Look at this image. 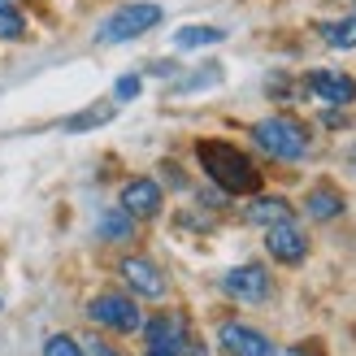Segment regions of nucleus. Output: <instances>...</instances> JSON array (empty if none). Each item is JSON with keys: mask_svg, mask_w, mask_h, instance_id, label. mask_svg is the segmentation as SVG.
<instances>
[{"mask_svg": "<svg viewBox=\"0 0 356 356\" xmlns=\"http://www.w3.org/2000/svg\"><path fill=\"white\" fill-rule=\"evenodd\" d=\"M195 152H200L204 174H209L222 191H230V195H257V191H261V174H257V165L248 161V152H239L235 144L204 139Z\"/></svg>", "mask_w": 356, "mask_h": 356, "instance_id": "1", "label": "nucleus"}, {"mask_svg": "<svg viewBox=\"0 0 356 356\" xmlns=\"http://www.w3.org/2000/svg\"><path fill=\"white\" fill-rule=\"evenodd\" d=\"M252 139L261 152L278 156V161H305L309 156V131L296 118H265L252 127Z\"/></svg>", "mask_w": 356, "mask_h": 356, "instance_id": "2", "label": "nucleus"}, {"mask_svg": "<svg viewBox=\"0 0 356 356\" xmlns=\"http://www.w3.org/2000/svg\"><path fill=\"white\" fill-rule=\"evenodd\" d=\"M87 317H92L96 326H104V330H118V334H135L139 326H144L139 305H135L131 296H122V291H104V296H96L92 305H87Z\"/></svg>", "mask_w": 356, "mask_h": 356, "instance_id": "3", "label": "nucleus"}, {"mask_svg": "<svg viewBox=\"0 0 356 356\" xmlns=\"http://www.w3.org/2000/svg\"><path fill=\"white\" fill-rule=\"evenodd\" d=\"M156 22H161V5H148V0H139V5H122L118 13H109V22L100 26V44L135 40V35L152 31Z\"/></svg>", "mask_w": 356, "mask_h": 356, "instance_id": "4", "label": "nucleus"}, {"mask_svg": "<svg viewBox=\"0 0 356 356\" xmlns=\"http://www.w3.org/2000/svg\"><path fill=\"white\" fill-rule=\"evenodd\" d=\"M144 334H148V348H152V352H170V356H204L200 348L187 339V326H183V317H178V313L152 317V322L144 326Z\"/></svg>", "mask_w": 356, "mask_h": 356, "instance_id": "5", "label": "nucleus"}, {"mask_svg": "<svg viewBox=\"0 0 356 356\" xmlns=\"http://www.w3.org/2000/svg\"><path fill=\"white\" fill-rule=\"evenodd\" d=\"M222 291L230 300H239V305H261L265 296H270V270L265 265H239V270H230L226 282H222Z\"/></svg>", "mask_w": 356, "mask_h": 356, "instance_id": "6", "label": "nucleus"}, {"mask_svg": "<svg viewBox=\"0 0 356 356\" xmlns=\"http://www.w3.org/2000/svg\"><path fill=\"white\" fill-rule=\"evenodd\" d=\"M218 348H222L226 356H278L274 343L265 339L261 330L243 326V322H222V330H218Z\"/></svg>", "mask_w": 356, "mask_h": 356, "instance_id": "7", "label": "nucleus"}, {"mask_svg": "<svg viewBox=\"0 0 356 356\" xmlns=\"http://www.w3.org/2000/svg\"><path fill=\"white\" fill-rule=\"evenodd\" d=\"M122 213L135 222H148L161 213V183L156 178H131L127 187H122Z\"/></svg>", "mask_w": 356, "mask_h": 356, "instance_id": "8", "label": "nucleus"}, {"mask_svg": "<svg viewBox=\"0 0 356 356\" xmlns=\"http://www.w3.org/2000/svg\"><path fill=\"white\" fill-rule=\"evenodd\" d=\"M265 248H270V257L282 261V265H300L309 257V239H305V230H300L296 222L270 226V230H265Z\"/></svg>", "mask_w": 356, "mask_h": 356, "instance_id": "9", "label": "nucleus"}, {"mask_svg": "<svg viewBox=\"0 0 356 356\" xmlns=\"http://www.w3.org/2000/svg\"><path fill=\"white\" fill-rule=\"evenodd\" d=\"M122 282H127L135 296H144V300H161L165 296V274L156 270L148 257H127L122 261Z\"/></svg>", "mask_w": 356, "mask_h": 356, "instance_id": "10", "label": "nucleus"}, {"mask_svg": "<svg viewBox=\"0 0 356 356\" xmlns=\"http://www.w3.org/2000/svg\"><path fill=\"white\" fill-rule=\"evenodd\" d=\"M313 96H322L330 104H352L356 100V83L348 74H339V70H313V74L305 79Z\"/></svg>", "mask_w": 356, "mask_h": 356, "instance_id": "11", "label": "nucleus"}, {"mask_svg": "<svg viewBox=\"0 0 356 356\" xmlns=\"http://www.w3.org/2000/svg\"><path fill=\"white\" fill-rule=\"evenodd\" d=\"M252 226H282V222H296V213H291V200H282V195H257L252 204H248V213H243Z\"/></svg>", "mask_w": 356, "mask_h": 356, "instance_id": "12", "label": "nucleus"}, {"mask_svg": "<svg viewBox=\"0 0 356 356\" xmlns=\"http://www.w3.org/2000/svg\"><path fill=\"white\" fill-rule=\"evenodd\" d=\"M305 209H309V218H313V222H334L348 204H343V195H339V191H330V183H322V187H313V191H309Z\"/></svg>", "mask_w": 356, "mask_h": 356, "instance_id": "13", "label": "nucleus"}, {"mask_svg": "<svg viewBox=\"0 0 356 356\" xmlns=\"http://www.w3.org/2000/svg\"><path fill=\"white\" fill-rule=\"evenodd\" d=\"M322 40L330 48H356V17H343V22H322Z\"/></svg>", "mask_w": 356, "mask_h": 356, "instance_id": "14", "label": "nucleus"}, {"mask_svg": "<svg viewBox=\"0 0 356 356\" xmlns=\"http://www.w3.org/2000/svg\"><path fill=\"white\" fill-rule=\"evenodd\" d=\"M204 44H222L218 26H183L174 35V48H204Z\"/></svg>", "mask_w": 356, "mask_h": 356, "instance_id": "15", "label": "nucleus"}, {"mask_svg": "<svg viewBox=\"0 0 356 356\" xmlns=\"http://www.w3.org/2000/svg\"><path fill=\"white\" fill-rule=\"evenodd\" d=\"M22 35H26L22 13L13 9V0H0V40H22Z\"/></svg>", "mask_w": 356, "mask_h": 356, "instance_id": "16", "label": "nucleus"}, {"mask_svg": "<svg viewBox=\"0 0 356 356\" xmlns=\"http://www.w3.org/2000/svg\"><path fill=\"white\" fill-rule=\"evenodd\" d=\"M109 113H113V104H96V109L79 113L74 122H65V131H87V127H104V122H109Z\"/></svg>", "mask_w": 356, "mask_h": 356, "instance_id": "17", "label": "nucleus"}, {"mask_svg": "<svg viewBox=\"0 0 356 356\" xmlns=\"http://www.w3.org/2000/svg\"><path fill=\"white\" fill-rule=\"evenodd\" d=\"M131 222H127V213H104V218H100V235L104 239H127L131 235Z\"/></svg>", "mask_w": 356, "mask_h": 356, "instance_id": "18", "label": "nucleus"}, {"mask_svg": "<svg viewBox=\"0 0 356 356\" xmlns=\"http://www.w3.org/2000/svg\"><path fill=\"white\" fill-rule=\"evenodd\" d=\"M44 356H87V352L70 339V334H52V339L44 343Z\"/></svg>", "mask_w": 356, "mask_h": 356, "instance_id": "19", "label": "nucleus"}, {"mask_svg": "<svg viewBox=\"0 0 356 356\" xmlns=\"http://www.w3.org/2000/svg\"><path fill=\"white\" fill-rule=\"evenodd\" d=\"M139 92H144V79H139V74H122L118 87H113V100H135Z\"/></svg>", "mask_w": 356, "mask_h": 356, "instance_id": "20", "label": "nucleus"}, {"mask_svg": "<svg viewBox=\"0 0 356 356\" xmlns=\"http://www.w3.org/2000/svg\"><path fill=\"white\" fill-rule=\"evenodd\" d=\"M322 122H326V127H334V131H339V127H348V118H343L339 109H326V113H322Z\"/></svg>", "mask_w": 356, "mask_h": 356, "instance_id": "21", "label": "nucleus"}, {"mask_svg": "<svg viewBox=\"0 0 356 356\" xmlns=\"http://www.w3.org/2000/svg\"><path fill=\"white\" fill-rule=\"evenodd\" d=\"M87 356H118L113 348H104L100 339H87Z\"/></svg>", "mask_w": 356, "mask_h": 356, "instance_id": "22", "label": "nucleus"}, {"mask_svg": "<svg viewBox=\"0 0 356 356\" xmlns=\"http://www.w3.org/2000/svg\"><path fill=\"white\" fill-rule=\"evenodd\" d=\"M282 356H322L317 348H291V352H282Z\"/></svg>", "mask_w": 356, "mask_h": 356, "instance_id": "23", "label": "nucleus"}, {"mask_svg": "<svg viewBox=\"0 0 356 356\" xmlns=\"http://www.w3.org/2000/svg\"><path fill=\"white\" fill-rule=\"evenodd\" d=\"M148 356H170V352H152V348H148Z\"/></svg>", "mask_w": 356, "mask_h": 356, "instance_id": "24", "label": "nucleus"}, {"mask_svg": "<svg viewBox=\"0 0 356 356\" xmlns=\"http://www.w3.org/2000/svg\"><path fill=\"white\" fill-rule=\"evenodd\" d=\"M352 165H356V148H352Z\"/></svg>", "mask_w": 356, "mask_h": 356, "instance_id": "25", "label": "nucleus"}]
</instances>
